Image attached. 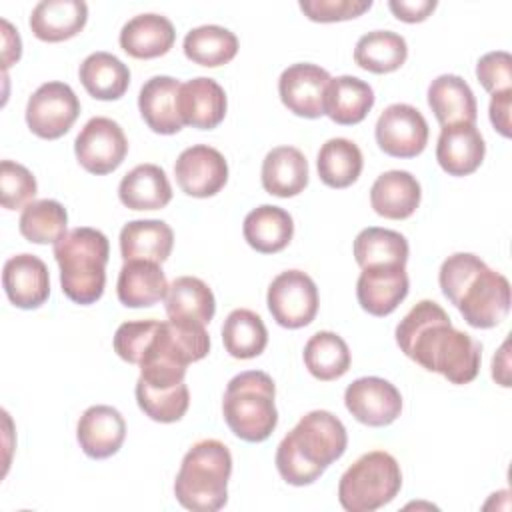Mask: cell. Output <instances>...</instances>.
Returning a JSON list of instances; mask_svg holds the SVG:
<instances>
[{"label":"cell","instance_id":"cell-1","mask_svg":"<svg viewBox=\"0 0 512 512\" xmlns=\"http://www.w3.org/2000/svg\"><path fill=\"white\" fill-rule=\"evenodd\" d=\"M396 344L410 360L452 384H468L480 372V342L454 328L446 310L434 300H420L398 322Z\"/></svg>","mask_w":512,"mask_h":512},{"label":"cell","instance_id":"cell-2","mask_svg":"<svg viewBox=\"0 0 512 512\" xmlns=\"http://www.w3.org/2000/svg\"><path fill=\"white\" fill-rule=\"evenodd\" d=\"M442 294L472 328H494L510 312V282L476 254L448 256L438 274Z\"/></svg>","mask_w":512,"mask_h":512},{"label":"cell","instance_id":"cell-3","mask_svg":"<svg viewBox=\"0 0 512 512\" xmlns=\"http://www.w3.org/2000/svg\"><path fill=\"white\" fill-rule=\"evenodd\" d=\"M346 446L342 420L328 410H312L278 444L276 468L288 484L308 486L346 452Z\"/></svg>","mask_w":512,"mask_h":512},{"label":"cell","instance_id":"cell-4","mask_svg":"<svg viewBox=\"0 0 512 512\" xmlns=\"http://www.w3.org/2000/svg\"><path fill=\"white\" fill-rule=\"evenodd\" d=\"M108 256L110 244L100 230L78 226L66 232L54 244L62 292L82 306L100 300L106 286Z\"/></svg>","mask_w":512,"mask_h":512},{"label":"cell","instance_id":"cell-5","mask_svg":"<svg viewBox=\"0 0 512 512\" xmlns=\"http://www.w3.org/2000/svg\"><path fill=\"white\" fill-rule=\"evenodd\" d=\"M232 454L220 440L196 442L182 458L174 480L176 500L192 512H216L228 502Z\"/></svg>","mask_w":512,"mask_h":512},{"label":"cell","instance_id":"cell-6","mask_svg":"<svg viewBox=\"0 0 512 512\" xmlns=\"http://www.w3.org/2000/svg\"><path fill=\"white\" fill-rule=\"evenodd\" d=\"M210 350L204 324L166 320L160 322L142 360L140 380L154 388H170L184 382L186 366L202 360Z\"/></svg>","mask_w":512,"mask_h":512},{"label":"cell","instance_id":"cell-7","mask_svg":"<svg viewBox=\"0 0 512 512\" xmlns=\"http://www.w3.org/2000/svg\"><path fill=\"white\" fill-rule=\"evenodd\" d=\"M274 380L262 370L236 374L224 392L222 416L228 428L244 442H264L278 424Z\"/></svg>","mask_w":512,"mask_h":512},{"label":"cell","instance_id":"cell-8","mask_svg":"<svg viewBox=\"0 0 512 512\" xmlns=\"http://www.w3.org/2000/svg\"><path fill=\"white\" fill-rule=\"evenodd\" d=\"M402 472L396 458L384 450L362 454L340 478L338 502L348 512H372L396 498Z\"/></svg>","mask_w":512,"mask_h":512},{"label":"cell","instance_id":"cell-9","mask_svg":"<svg viewBox=\"0 0 512 512\" xmlns=\"http://www.w3.org/2000/svg\"><path fill=\"white\" fill-rule=\"evenodd\" d=\"M318 288L302 270H284L268 286L266 304L282 328L308 326L318 312Z\"/></svg>","mask_w":512,"mask_h":512},{"label":"cell","instance_id":"cell-10","mask_svg":"<svg viewBox=\"0 0 512 512\" xmlns=\"http://www.w3.org/2000/svg\"><path fill=\"white\" fill-rule=\"evenodd\" d=\"M80 114V100L64 82H44L26 104V124L44 140L64 136Z\"/></svg>","mask_w":512,"mask_h":512},{"label":"cell","instance_id":"cell-11","mask_svg":"<svg viewBox=\"0 0 512 512\" xmlns=\"http://www.w3.org/2000/svg\"><path fill=\"white\" fill-rule=\"evenodd\" d=\"M80 166L96 176L114 172L128 154V140L118 122L106 116L90 118L74 140Z\"/></svg>","mask_w":512,"mask_h":512},{"label":"cell","instance_id":"cell-12","mask_svg":"<svg viewBox=\"0 0 512 512\" xmlns=\"http://www.w3.org/2000/svg\"><path fill=\"white\" fill-rule=\"evenodd\" d=\"M376 142L380 150L394 158H414L428 144V122L410 104H390L376 122Z\"/></svg>","mask_w":512,"mask_h":512},{"label":"cell","instance_id":"cell-13","mask_svg":"<svg viewBox=\"0 0 512 512\" xmlns=\"http://www.w3.org/2000/svg\"><path fill=\"white\" fill-rule=\"evenodd\" d=\"M180 190L192 198L218 194L228 182V162L220 150L208 144H194L180 152L174 164Z\"/></svg>","mask_w":512,"mask_h":512},{"label":"cell","instance_id":"cell-14","mask_svg":"<svg viewBox=\"0 0 512 512\" xmlns=\"http://www.w3.org/2000/svg\"><path fill=\"white\" fill-rule=\"evenodd\" d=\"M348 412L366 426H388L402 412L400 390L378 376H364L348 384L344 392Z\"/></svg>","mask_w":512,"mask_h":512},{"label":"cell","instance_id":"cell-15","mask_svg":"<svg viewBox=\"0 0 512 512\" xmlns=\"http://www.w3.org/2000/svg\"><path fill=\"white\" fill-rule=\"evenodd\" d=\"M330 74L318 64L298 62L288 66L278 78V94L282 104L296 116L320 118L324 116L326 88Z\"/></svg>","mask_w":512,"mask_h":512},{"label":"cell","instance_id":"cell-16","mask_svg":"<svg viewBox=\"0 0 512 512\" xmlns=\"http://www.w3.org/2000/svg\"><path fill=\"white\" fill-rule=\"evenodd\" d=\"M406 266L382 264L362 268L356 282V298L362 310L372 316H388L408 296Z\"/></svg>","mask_w":512,"mask_h":512},{"label":"cell","instance_id":"cell-17","mask_svg":"<svg viewBox=\"0 0 512 512\" xmlns=\"http://www.w3.org/2000/svg\"><path fill=\"white\" fill-rule=\"evenodd\" d=\"M2 286L16 308H40L50 296L48 266L34 254H16L2 268Z\"/></svg>","mask_w":512,"mask_h":512},{"label":"cell","instance_id":"cell-18","mask_svg":"<svg viewBox=\"0 0 512 512\" xmlns=\"http://www.w3.org/2000/svg\"><path fill=\"white\" fill-rule=\"evenodd\" d=\"M76 438L88 458L104 460L120 450L126 438V422L116 408L96 404L86 408L80 416Z\"/></svg>","mask_w":512,"mask_h":512},{"label":"cell","instance_id":"cell-19","mask_svg":"<svg viewBox=\"0 0 512 512\" xmlns=\"http://www.w3.org/2000/svg\"><path fill=\"white\" fill-rule=\"evenodd\" d=\"M484 154L486 144L476 124L460 122L442 126L436 144V160L446 174L468 176L476 172L484 160Z\"/></svg>","mask_w":512,"mask_h":512},{"label":"cell","instance_id":"cell-20","mask_svg":"<svg viewBox=\"0 0 512 512\" xmlns=\"http://www.w3.org/2000/svg\"><path fill=\"white\" fill-rule=\"evenodd\" d=\"M226 92L224 88L206 76L184 82L178 90V114L182 124L198 130L216 128L226 116Z\"/></svg>","mask_w":512,"mask_h":512},{"label":"cell","instance_id":"cell-21","mask_svg":"<svg viewBox=\"0 0 512 512\" xmlns=\"http://www.w3.org/2000/svg\"><path fill=\"white\" fill-rule=\"evenodd\" d=\"M180 82L172 76H152L138 94V110L146 126L156 134H176L182 130L178 114Z\"/></svg>","mask_w":512,"mask_h":512},{"label":"cell","instance_id":"cell-22","mask_svg":"<svg viewBox=\"0 0 512 512\" xmlns=\"http://www.w3.org/2000/svg\"><path fill=\"white\" fill-rule=\"evenodd\" d=\"M420 198V182L406 170H388L380 174L370 188L374 212L388 220L410 218L420 206Z\"/></svg>","mask_w":512,"mask_h":512},{"label":"cell","instance_id":"cell-23","mask_svg":"<svg viewBox=\"0 0 512 512\" xmlns=\"http://www.w3.org/2000/svg\"><path fill=\"white\" fill-rule=\"evenodd\" d=\"M176 40L174 24L160 14H138L120 30V48L138 60H150L170 52Z\"/></svg>","mask_w":512,"mask_h":512},{"label":"cell","instance_id":"cell-24","mask_svg":"<svg viewBox=\"0 0 512 512\" xmlns=\"http://www.w3.org/2000/svg\"><path fill=\"white\" fill-rule=\"evenodd\" d=\"M88 20V6L82 0H42L30 14V30L42 42L74 38Z\"/></svg>","mask_w":512,"mask_h":512},{"label":"cell","instance_id":"cell-25","mask_svg":"<svg viewBox=\"0 0 512 512\" xmlns=\"http://www.w3.org/2000/svg\"><path fill=\"white\" fill-rule=\"evenodd\" d=\"M168 286L166 274L158 262L130 260L120 268L116 294L124 306L144 308L164 300Z\"/></svg>","mask_w":512,"mask_h":512},{"label":"cell","instance_id":"cell-26","mask_svg":"<svg viewBox=\"0 0 512 512\" xmlns=\"http://www.w3.org/2000/svg\"><path fill=\"white\" fill-rule=\"evenodd\" d=\"M262 188L278 198H292L308 184V160L294 146L272 148L262 162Z\"/></svg>","mask_w":512,"mask_h":512},{"label":"cell","instance_id":"cell-27","mask_svg":"<svg viewBox=\"0 0 512 512\" xmlns=\"http://www.w3.org/2000/svg\"><path fill=\"white\" fill-rule=\"evenodd\" d=\"M244 240L260 254H276L284 250L294 236L292 216L272 204H262L250 210L242 224Z\"/></svg>","mask_w":512,"mask_h":512},{"label":"cell","instance_id":"cell-28","mask_svg":"<svg viewBox=\"0 0 512 512\" xmlns=\"http://www.w3.org/2000/svg\"><path fill=\"white\" fill-rule=\"evenodd\" d=\"M428 106L440 126L476 124V98L464 78L456 74H442L428 86Z\"/></svg>","mask_w":512,"mask_h":512},{"label":"cell","instance_id":"cell-29","mask_svg":"<svg viewBox=\"0 0 512 512\" xmlns=\"http://www.w3.org/2000/svg\"><path fill=\"white\" fill-rule=\"evenodd\" d=\"M118 198L130 210H160L172 200V186L160 166L138 164L120 180Z\"/></svg>","mask_w":512,"mask_h":512},{"label":"cell","instance_id":"cell-30","mask_svg":"<svg viewBox=\"0 0 512 512\" xmlns=\"http://www.w3.org/2000/svg\"><path fill=\"white\" fill-rule=\"evenodd\" d=\"M174 246V232L164 220H132L120 230L124 262L150 260L162 264Z\"/></svg>","mask_w":512,"mask_h":512},{"label":"cell","instance_id":"cell-31","mask_svg":"<svg viewBox=\"0 0 512 512\" xmlns=\"http://www.w3.org/2000/svg\"><path fill=\"white\" fill-rule=\"evenodd\" d=\"M372 106H374V90L368 82L348 74L330 78V84L326 88L324 114L332 122L340 126L358 124L366 118Z\"/></svg>","mask_w":512,"mask_h":512},{"label":"cell","instance_id":"cell-32","mask_svg":"<svg viewBox=\"0 0 512 512\" xmlns=\"http://www.w3.org/2000/svg\"><path fill=\"white\" fill-rule=\"evenodd\" d=\"M170 320L208 324L216 312V300L210 286L196 276L176 278L164 298Z\"/></svg>","mask_w":512,"mask_h":512},{"label":"cell","instance_id":"cell-33","mask_svg":"<svg viewBox=\"0 0 512 512\" xmlns=\"http://www.w3.org/2000/svg\"><path fill=\"white\" fill-rule=\"evenodd\" d=\"M78 76L86 92L96 100H118L130 84L128 66L110 52H94L86 56Z\"/></svg>","mask_w":512,"mask_h":512},{"label":"cell","instance_id":"cell-34","mask_svg":"<svg viewBox=\"0 0 512 512\" xmlns=\"http://www.w3.org/2000/svg\"><path fill=\"white\" fill-rule=\"evenodd\" d=\"M408 58L406 40L392 30H374L358 38L354 62L368 72L388 74L398 70Z\"/></svg>","mask_w":512,"mask_h":512},{"label":"cell","instance_id":"cell-35","mask_svg":"<svg viewBox=\"0 0 512 512\" xmlns=\"http://www.w3.org/2000/svg\"><path fill=\"white\" fill-rule=\"evenodd\" d=\"M362 166V152L358 144L348 138H330L318 150V176L330 188H348L354 184L362 172Z\"/></svg>","mask_w":512,"mask_h":512},{"label":"cell","instance_id":"cell-36","mask_svg":"<svg viewBox=\"0 0 512 512\" xmlns=\"http://www.w3.org/2000/svg\"><path fill=\"white\" fill-rule=\"evenodd\" d=\"M304 364L308 372L322 382L344 376L350 368V348L342 336L330 330H320L310 336L304 346Z\"/></svg>","mask_w":512,"mask_h":512},{"label":"cell","instance_id":"cell-37","mask_svg":"<svg viewBox=\"0 0 512 512\" xmlns=\"http://www.w3.org/2000/svg\"><path fill=\"white\" fill-rule=\"evenodd\" d=\"M222 342L232 358L250 360L264 352L268 344V330L256 312L236 308L222 324Z\"/></svg>","mask_w":512,"mask_h":512},{"label":"cell","instance_id":"cell-38","mask_svg":"<svg viewBox=\"0 0 512 512\" xmlns=\"http://www.w3.org/2000/svg\"><path fill=\"white\" fill-rule=\"evenodd\" d=\"M184 54L200 66L216 68L228 64L238 52V38L224 26L204 24L184 36Z\"/></svg>","mask_w":512,"mask_h":512},{"label":"cell","instance_id":"cell-39","mask_svg":"<svg viewBox=\"0 0 512 512\" xmlns=\"http://www.w3.org/2000/svg\"><path fill=\"white\" fill-rule=\"evenodd\" d=\"M354 258L360 268L382 264L406 266L408 240L396 230L370 226L358 232L354 240Z\"/></svg>","mask_w":512,"mask_h":512},{"label":"cell","instance_id":"cell-40","mask_svg":"<svg viewBox=\"0 0 512 512\" xmlns=\"http://www.w3.org/2000/svg\"><path fill=\"white\" fill-rule=\"evenodd\" d=\"M68 214L58 200H34L20 214V234L32 244H56L66 234Z\"/></svg>","mask_w":512,"mask_h":512},{"label":"cell","instance_id":"cell-41","mask_svg":"<svg viewBox=\"0 0 512 512\" xmlns=\"http://www.w3.org/2000/svg\"><path fill=\"white\" fill-rule=\"evenodd\" d=\"M136 402L150 420L170 424L178 422L186 414L190 404V392L184 382L170 388H154L138 378Z\"/></svg>","mask_w":512,"mask_h":512},{"label":"cell","instance_id":"cell-42","mask_svg":"<svg viewBox=\"0 0 512 512\" xmlns=\"http://www.w3.org/2000/svg\"><path fill=\"white\" fill-rule=\"evenodd\" d=\"M38 184L34 174L12 160H2L0 164V202L6 210L26 208L34 202Z\"/></svg>","mask_w":512,"mask_h":512},{"label":"cell","instance_id":"cell-43","mask_svg":"<svg viewBox=\"0 0 512 512\" xmlns=\"http://www.w3.org/2000/svg\"><path fill=\"white\" fill-rule=\"evenodd\" d=\"M158 324L160 320H154V318L120 324L112 340L114 352L128 364H140Z\"/></svg>","mask_w":512,"mask_h":512},{"label":"cell","instance_id":"cell-44","mask_svg":"<svg viewBox=\"0 0 512 512\" xmlns=\"http://www.w3.org/2000/svg\"><path fill=\"white\" fill-rule=\"evenodd\" d=\"M298 6L312 22H340L370 10L372 0H302Z\"/></svg>","mask_w":512,"mask_h":512},{"label":"cell","instance_id":"cell-45","mask_svg":"<svg viewBox=\"0 0 512 512\" xmlns=\"http://www.w3.org/2000/svg\"><path fill=\"white\" fill-rule=\"evenodd\" d=\"M476 78L490 94L512 90V56L506 50L484 54L476 64Z\"/></svg>","mask_w":512,"mask_h":512},{"label":"cell","instance_id":"cell-46","mask_svg":"<svg viewBox=\"0 0 512 512\" xmlns=\"http://www.w3.org/2000/svg\"><path fill=\"white\" fill-rule=\"evenodd\" d=\"M438 6L436 0H390L388 8L392 10V14L408 24L414 22H424L434 8Z\"/></svg>","mask_w":512,"mask_h":512},{"label":"cell","instance_id":"cell-47","mask_svg":"<svg viewBox=\"0 0 512 512\" xmlns=\"http://www.w3.org/2000/svg\"><path fill=\"white\" fill-rule=\"evenodd\" d=\"M510 108H512V90H502L492 94L490 122L504 138H510Z\"/></svg>","mask_w":512,"mask_h":512},{"label":"cell","instance_id":"cell-48","mask_svg":"<svg viewBox=\"0 0 512 512\" xmlns=\"http://www.w3.org/2000/svg\"><path fill=\"white\" fill-rule=\"evenodd\" d=\"M2 62L4 68H8L10 64L18 62L20 54H22V42L18 36V30L12 28V24L8 20H2Z\"/></svg>","mask_w":512,"mask_h":512},{"label":"cell","instance_id":"cell-49","mask_svg":"<svg viewBox=\"0 0 512 512\" xmlns=\"http://www.w3.org/2000/svg\"><path fill=\"white\" fill-rule=\"evenodd\" d=\"M508 340L502 344V348L498 350V354L492 360V378L498 380V384L502 386H510V378H508Z\"/></svg>","mask_w":512,"mask_h":512}]
</instances>
